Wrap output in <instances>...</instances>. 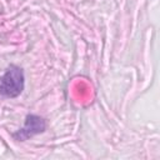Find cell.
Instances as JSON below:
<instances>
[{"mask_svg": "<svg viewBox=\"0 0 160 160\" xmlns=\"http://www.w3.org/2000/svg\"><path fill=\"white\" fill-rule=\"evenodd\" d=\"M25 86V76L21 68L11 65L0 78V95L4 98L19 96Z\"/></svg>", "mask_w": 160, "mask_h": 160, "instance_id": "6da1fadb", "label": "cell"}, {"mask_svg": "<svg viewBox=\"0 0 160 160\" xmlns=\"http://www.w3.org/2000/svg\"><path fill=\"white\" fill-rule=\"evenodd\" d=\"M46 129V121L41 116L30 114L25 119V124L21 129H19L16 132L12 134L14 140L16 141H25L29 138L44 132Z\"/></svg>", "mask_w": 160, "mask_h": 160, "instance_id": "7a4b0ae2", "label": "cell"}]
</instances>
